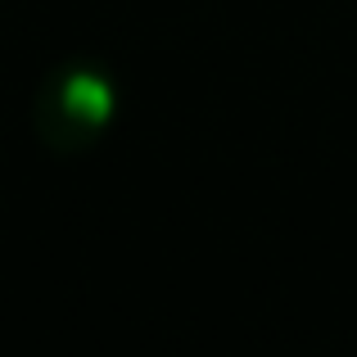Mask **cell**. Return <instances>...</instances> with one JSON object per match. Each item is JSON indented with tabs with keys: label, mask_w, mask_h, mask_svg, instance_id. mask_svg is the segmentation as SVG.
Listing matches in <instances>:
<instances>
[{
	"label": "cell",
	"mask_w": 357,
	"mask_h": 357,
	"mask_svg": "<svg viewBox=\"0 0 357 357\" xmlns=\"http://www.w3.org/2000/svg\"><path fill=\"white\" fill-rule=\"evenodd\" d=\"M118 118V82L96 59H63L32 96V131L50 154H86Z\"/></svg>",
	"instance_id": "6da1fadb"
}]
</instances>
